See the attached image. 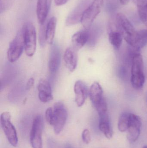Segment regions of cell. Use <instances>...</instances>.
Listing matches in <instances>:
<instances>
[{
    "mask_svg": "<svg viewBox=\"0 0 147 148\" xmlns=\"http://www.w3.org/2000/svg\"><path fill=\"white\" fill-rule=\"evenodd\" d=\"M115 26L116 30L122 34L128 44L130 47H133L137 31L135 30L132 23L123 14H117L116 17Z\"/></svg>",
    "mask_w": 147,
    "mask_h": 148,
    "instance_id": "6da1fadb",
    "label": "cell"
},
{
    "mask_svg": "<svg viewBox=\"0 0 147 148\" xmlns=\"http://www.w3.org/2000/svg\"><path fill=\"white\" fill-rule=\"evenodd\" d=\"M138 52H135L133 55L131 67V84L136 89L142 88L146 81L143 58Z\"/></svg>",
    "mask_w": 147,
    "mask_h": 148,
    "instance_id": "7a4b0ae2",
    "label": "cell"
},
{
    "mask_svg": "<svg viewBox=\"0 0 147 148\" xmlns=\"http://www.w3.org/2000/svg\"><path fill=\"white\" fill-rule=\"evenodd\" d=\"M89 95L92 104L98 113L99 117L108 114V105L103 96L102 88L99 83L95 82L90 88Z\"/></svg>",
    "mask_w": 147,
    "mask_h": 148,
    "instance_id": "3957f363",
    "label": "cell"
},
{
    "mask_svg": "<svg viewBox=\"0 0 147 148\" xmlns=\"http://www.w3.org/2000/svg\"><path fill=\"white\" fill-rule=\"evenodd\" d=\"M25 49L24 33L22 27L18 31L15 37L9 44L7 53L8 60L11 63L15 62L20 57Z\"/></svg>",
    "mask_w": 147,
    "mask_h": 148,
    "instance_id": "277c9868",
    "label": "cell"
},
{
    "mask_svg": "<svg viewBox=\"0 0 147 148\" xmlns=\"http://www.w3.org/2000/svg\"><path fill=\"white\" fill-rule=\"evenodd\" d=\"M104 0H94L85 10L81 23L85 30H89L96 17L101 12Z\"/></svg>",
    "mask_w": 147,
    "mask_h": 148,
    "instance_id": "5b68a950",
    "label": "cell"
},
{
    "mask_svg": "<svg viewBox=\"0 0 147 148\" xmlns=\"http://www.w3.org/2000/svg\"><path fill=\"white\" fill-rule=\"evenodd\" d=\"M25 51L26 54L32 57L35 53L36 48V32L35 27L31 22H27L23 27Z\"/></svg>",
    "mask_w": 147,
    "mask_h": 148,
    "instance_id": "8992f818",
    "label": "cell"
},
{
    "mask_svg": "<svg viewBox=\"0 0 147 148\" xmlns=\"http://www.w3.org/2000/svg\"><path fill=\"white\" fill-rule=\"evenodd\" d=\"M44 120L41 115L36 116L33 121L30 134V141L33 148H43L42 132Z\"/></svg>",
    "mask_w": 147,
    "mask_h": 148,
    "instance_id": "52a82bcc",
    "label": "cell"
},
{
    "mask_svg": "<svg viewBox=\"0 0 147 148\" xmlns=\"http://www.w3.org/2000/svg\"><path fill=\"white\" fill-rule=\"evenodd\" d=\"M11 115L9 112H3L1 114V125L7 140L13 147H16L18 139L14 126L11 121Z\"/></svg>",
    "mask_w": 147,
    "mask_h": 148,
    "instance_id": "ba28073f",
    "label": "cell"
},
{
    "mask_svg": "<svg viewBox=\"0 0 147 148\" xmlns=\"http://www.w3.org/2000/svg\"><path fill=\"white\" fill-rule=\"evenodd\" d=\"M54 121L52 126L54 133L59 134L64 127L68 117L67 110L64 103L58 102L54 104L53 108Z\"/></svg>",
    "mask_w": 147,
    "mask_h": 148,
    "instance_id": "9c48e42d",
    "label": "cell"
},
{
    "mask_svg": "<svg viewBox=\"0 0 147 148\" xmlns=\"http://www.w3.org/2000/svg\"><path fill=\"white\" fill-rule=\"evenodd\" d=\"M142 126L141 119L137 115L130 113L127 137L130 143L135 142L140 136Z\"/></svg>",
    "mask_w": 147,
    "mask_h": 148,
    "instance_id": "30bf717a",
    "label": "cell"
},
{
    "mask_svg": "<svg viewBox=\"0 0 147 148\" xmlns=\"http://www.w3.org/2000/svg\"><path fill=\"white\" fill-rule=\"evenodd\" d=\"M87 7L85 1H81L66 18V26H72L78 24L80 22H81L83 14Z\"/></svg>",
    "mask_w": 147,
    "mask_h": 148,
    "instance_id": "8fae6325",
    "label": "cell"
},
{
    "mask_svg": "<svg viewBox=\"0 0 147 148\" xmlns=\"http://www.w3.org/2000/svg\"><path fill=\"white\" fill-rule=\"evenodd\" d=\"M61 53L58 45H53L51 48L48 62V69L51 74L56 73L60 66Z\"/></svg>",
    "mask_w": 147,
    "mask_h": 148,
    "instance_id": "7c38bea8",
    "label": "cell"
},
{
    "mask_svg": "<svg viewBox=\"0 0 147 148\" xmlns=\"http://www.w3.org/2000/svg\"><path fill=\"white\" fill-rule=\"evenodd\" d=\"M75 95V102L78 107L83 105L88 96V88L86 84L82 81H78L75 83L74 87Z\"/></svg>",
    "mask_w": 147,
    "mask_h": 148,
    "instance_id": "4fadbf2b",
    "label": "cell"
},
{
    "mask_svg": "<svg viewBox=\"0 0 147 148\" xmlns=\"http://www.w3.org/2000/svg\"><path fill=\"white\" fill-rule=\"evenodd\" d=\"M39 97L41 101L47 103L53 99L51 87L48 81L45 79L40 80L38 86Z\"/></svg>",
    "mask_w": 147,
    "mask_h": 148,
    "instance_id": "5bb4252c",
    "label": "cell"
},
{
    "mask_svg": "<svg viewBox=\"0 0 147 148\" xmlns=\"http://www.w3.org/2000/svg\"><path fill=\"white\" fill-rule=\"evenodd\" d=\"M52 0H38L36 6L37 20L40 25L45 24L51 8Z\"/></svg>",
    "mask_w": 147,
    "mask_h": 148,
    "instance_id": "9a60e30c",
    "label": "cell"
},
{
    "mask_svg": "<svg viewBox=\"0 0 147 148\" xmlns=\"http://www.w3.org/2000/svg\"><path fill=\"white\" fill-rule=\"evenodd\" d=\"M76 50L73 47H69L64 54V60L66 66L71 72L76 69L77 65V55Z\"/></svg>",
    "mask_w": 147,
    "mask_h": 148,
    "instance_id": "2e32d148",
    "label": "cell"
},
{
    "mask_svg": "<svg viewBox=\"0 0 147 148\" xmlns=\"http://www.w3.org/2000/svg\"><path fill=\"white\" fill-rule=\"evenodd\" d=\"M89 33L87 30H82L75 33L72 37L73 47L76 50L82 48L89 40Z\"/></svg>",
    "mask_w": 147,
    "mask_h": 148,
    "instance_id": "e0dca14e",
    "label": "cell"
},
{
    "mask_svg": "<svg viewBox=\"0 0 147 148\" xmlns=\"http://www.w3.org/2000/svg\"><path fill=\"white\" fill-rule=\"evenodd\" d=\"M99 128L106 138L110 139L113 136V131L108 114L100 117Z\"/></svg>",
    "mask_w": 147,
    "mask_h": 148,
    "instance_id": "ac0fdd59",
    "label": "cell"
},
{
    "mask_svg": "<svg viewBox=\"0 0 147 148\" xmlns=\"http://www.w3.org/2000/svg\"><path fill=\"white\" fill-rule=\"evenodd\" d=\"M57 22V18L55 16H52L49 19L48 22L47 23L46 27V36L47 42L48 44H52L53 42Z\"/></svg>",
    "mask_w": 147,
    "mask_h": 148,
    "instance_id": "d6986e66",
    "label": "cell"
},
{
    "mask_svg": "<svg viewBox=\"0 0 147 148\" xmlns=\"http://www.w3.org/2000/svg\"><path fill=\"white\" fill-rule=\"evenodd\" d=\"M147 43V29H142L137 31L134 49L139 51L145 47Z\"/></svg>",
    "mask_w": 147,
    "mask_h": 148,
    "instance_id": "ffe728a7",
    "label": "cell"
},
{
    "mask_svg": "<svg viewBox=\"0 0 147 148\" xmlns=\"http://www.w3.org/2000/svg\"><path fill=\"white\" fill-rule=\"evenodd\" d=\"M109 40L110 44L116 49H119L122 43L123 36L122 34L117 30H111L108 34Z\"/></svg>",
    "mask_w": 147,
    "mask_h": 148,
    "instance_id": "44dd1931",
    "label": "cell"
},
{
    "mask_svg": "<svg viewBox=\"0 0 147 148\" xmlns=\"http://www.w3.org/2000/svg\"><path fill=\"white\" fill-rule=\"evenodd\" d=\"M130 113L124 112L119 117L118 123V128L121 132H125L127 130L129 123Z\"/></svg>",
    "mask_w": 147,
    "mask_h": 148,
    "instance_id": "7402d4cb",
    "label": "cell"
},
{
    "mask_svg": "<svg viewBox=\"0 0 147 148\" xmlns=\"http://www.w3.org/2000/svg\"><path fill=\"white\" fill-rule=\"evenodd\" d=\"M46 25L45 24L40 25L39 32V42L41 46H45V42H47L46 36Z\"/></svg>",
    "mask_w": 147,
    "mask_h": 148,
    "instance_id": "603a6c76",
    "label": "cell"
},
{
    "mask_svg": "<svg viewBox=\"0 0 147 148\" xmlns=\"http://www.w3.org/2000/svg\"><path fill=\"white\" fill-rule=\"evenodd\" d=\"M140 19L147 27V7L146 6H137Z\"/></svg>",
    "mask_w": 147,
    "mask_h": 148,
    "instance_id": "cb8c5ba5",
    "label": "cell"
},
{
    "mask_svg": "<svg viewBox=\"0 0 147 148\" xmlns=\"http://www.w3.org/2000/svg\"><path fill=\"white\" fill-rule=\"evenodd\" d=\"M45 119L47 122L51 125H53L54 121L53 108H49L45 112Z\"/></svg>",
    "mask_w": 147,
    "mask_h": 148,
    "instance_id": "d4e9b609",
    "label": "cell"
},
{
    "mask_svg": "<svg viewBox=\"0 0 147 148\" xmlns=\"http://www.w3.org/2000/svg\"><path fill=\"white\" fill-rule=\"evenodd\" d=\"M82 139L85 144H88L91 141V136L89 130L85 129L82 134Z\"/></svg>",
    "mask_w": 147,
    "mask_h": 148,
    "instance_id": "484cf974",
    "label": "cell"
},
{
    "mask_svg": "<svg viewBox=\"0 0 147 148\" xmlns=\"http://www.w3.org/2000/svg\"><path fill=\"white\" fill-rule=\"evenodd\" d=\"M137 6H146L147 7V0H133Z\"/></svg>",
    "mask_w": 147,
    "mask_h": 148,
    "instance_id": "4316f807",
    "label": "cell"
},
{
    "mask_svg": "<svg viewBox=\"0 0 147 148\" xmlns=\"http://www.w3.org/2000/svg\"><path fill=\"white\" fill-rule=\"evenodd\" d=\"M34 84V80L33 77H31L28 79L26 85V88L27 90H30L32 88V87L33 86Z\"/></svg>",
    "mask_w": 147,
    "mask_h": 148,
    "instance_id": "83f0119b",
    "label": "cell"
},
{
    "mask_svg": "<svg viewBox=\"0 0 147 148\" xmlns=\"http://www.w3.org/2000/svg\"><path fill=\"white\" fill-rule=\"evenodd\" d=\"M54 1L57 6H60L66 3L69 0H54Z\"/></svg>",
    "mask_w": 147,
    "mask_h": 148,
    "instance_id": "f1b7e54d",
    "label": "cell"
},
{
    "mask_svg": "<svg viewBox=\"0 0 147 148\" xmlns=\"http://www.w3.org/2000/svg\"><path fill=\"white\" fill-rule=\"evenodd\" d=\"M121 4L123 5H126L129 2V0H120Z\"/></svg>",
    "mask_w": 147,
    "mask_h": 148,
    "instance_id": "f546056e",
    "label": "cell"
},
{
    "mask_svg": "<svg viewBox=\"0 0 147 148\" xmlns=\"http://www.w3.org/2000/svg\"><path fill=\"white\" fill-rule=\"evenodd\" d=\"M65 148H72L71 145H70L69 144H66L65 146Z\"/></svg>",
    "mask_w": 147,
    "mask_h": 148,
    "instance_id": "4dcf8cb0",
    "label": "cell"
},
{
    "mask_svg": "<svg viewBox=\"0 0 147 148\" xmlns=\"http://www.w3.org/2000/svg\"><path fill=\"white\" fill-rule=\"evenodd\" d=\"M142 148H147V146H144Z\"/></svg>",
    "mask_w": 147,
    "mask_h": 148,
    "instance_id": "1f68e13d",
    "label": "cell"
}]
</instances>
